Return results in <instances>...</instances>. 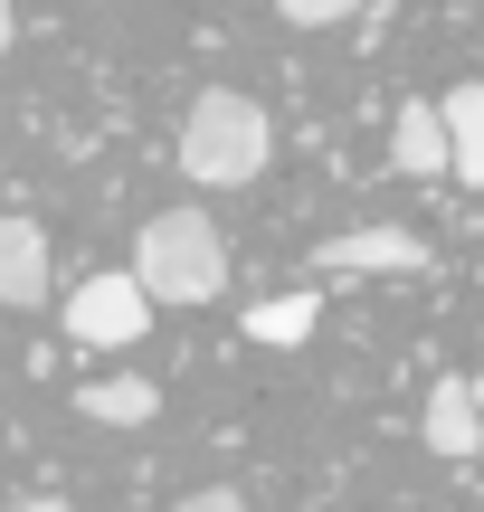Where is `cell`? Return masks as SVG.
Returning a JSON list of instances; mask_svg holds the SVG:
<instances>
[{"label":"cell","instance_id":"6da1fadb","mask_svg":"<svg viewBox=\"0 0 484 512\" xmlns=\"http://www.w3.org/2000/svg\"><path fill=\"white\" fill-rule=\"evenodd\" d=\"M266 152H276V133H266V105L238 86H209L200 105L181 114V171L200 190H247L266 171Z\"/></svg>","mask_w":484,"mask_h":512},{"label":"cell","instance_id":"7a4b0ae2","mask_svg":"<svg viewBox=\"0 0 484 512\" xmlns=\"http://www.w3.org/2000/svg\"><path fill=\"white\" fill-rule=\"evenodd\" d=\"M133 275L152 285V304H209L228 285V247L209 228V209H162L133 238Z\"/></svg>","mask_w":484,"mask_h":512},{"label":"cell","instance_id":"3957f363","mask_svg":"<svg viewBox=\"0 0 484 512\" xmlns=\"http://www.w3.org/2000/svg\"><path fill=\"white\" fill-rule=\"evenodd\" d=\"M57 313H67V332H76L86 351H133V342L152 332V285H143L133 266H105V275H86Z\"/></svg>","mask_w":484,"mask_h":512},{"label":"cell","instance_id":"277c9868","mask_svg":"<svg viewBox=\"0 0 484 512\" xmlns=\"http://www.w3.org/2000/svg\"><path fill=\"white\" fill-rule=\"evenodd\" d=\"M323 275H418L428 266V238L418 228H342V238L314 247Z\"/></svg>","mask_w":484,"mask_h":512},{"label":"cell","instance_id":"5b68a950","mask_svg":"<svg viewBox=\"0 0 484 512\" xmlns=\"http://www.w3.org/2000/svg\"><path fill=\"white\" fill-rule=\"evenodd\" d=\"M428 456L447 465H484V408H475V380H437L428 389V418H418Z\"/></svg>","mask_w":484,"mask_h":512},{"label":"cell","instance_id":"8992f818","mask_svg":"<svg viewBox=\"0 0 484 512\" xmlns=\"http://www.w3.org/2000/svg\"><path fill=\"white\" fill-rule=\"evenodd\" d=\"M390 162L409 171V181H437V171L456 162L447 152V105H437V95H409V105L390 114Z\"/></svg>","mask_w":484,"mask_h":512},{"label":"cell","instance_id":"52a82bcc","mask_svg":"<svg viewBox=\"0 0 484 512\" xmlns=\"http://www.w3.org/2000/svg\"><path fill=\"white\" fill-rule=\"evenodd\" d=\"M48 304V238L29 219H0V313H38Z\"/></svg>","mask_w":484,"mask_h":512},{"label":"cell","instance_id":"ba28073f","mask_svg":"<svg viewBox=\"0 0 484 512\" xmlns=\"http://www.w3.org/2000/svg\"><path fill=\"white\" fill-rule=\"evenodd\" d=\"M76 418H95V427H152V418H162V389H152V380H86V389H76Z\"/></svg>","mask_w":484,"mask_h":512},{"label":"cell","instance_id":"9c48e42d","mask_svg":"<svg viewBox=\"0 0 484 512\" xmlns=\"http://www.w3.org/2000/svg\"><path fill=\"white\" fill-rule=\"evenodd\" d=\"M447 152H456V181L466 190H484V76L475 86H447Z\"/></svg>","mask_w":484,"mask_h":512},{"label":"cell","instance_id":"30bf717a","mask_svg":"<svg viewBox=\"0 0 484 512\" xmlns=\"http://www.w3.org/2000/svg\"><path fill=\"white\" fill-rule=\"evenodd\" d=\"M314 323H323L314 294H276V304H247L238 313V332H247V342H266V351H276V342H304Z\"/></svg>","mask_w":484,"mask_h":512},{"label":"cell","instance_id":"8fae6325","mask_svg":"<svg viewBox=\"0 0 484 512\" xmlns=\"http://www.w3.org/2000/svg\"><path fill=\"white\" fill-rule=\"evenodd\" d=\"M285 10V29H333V19H352L361 0H276Z\"/></svg>","mask_w":484,"mask_h":512},{"label":"cell","instance_id":"7c38bea8","mask_svg":"<svg viewBox=\"0 0 484 512\" xmlns=\"http://www.w3.org/2000/svg\"><path fill=\"white\" fill-rule=\"evenodd\" d=\"M171 512H257V503H247L238 484H200V494H181Z\"/></svg>","mask_w":484,"mask_h":512},{"label":"cell","instance_id":"4fadbf2b","mask_svg":"<svg viewBox=\"0 0 484 512\" xmlns=\"http://www.w3.org/2000/svg\"><path fill=\"white\" fill-rule=\"evenodd\" d=\"M0 512H67L57 494H19V503H0Z\"/></svg>","mask_w":484,"mask_h":512},{"label":"cell","instance_id":"5bb4252c","mask_svg":"<svg viewBox=\"0 0 484 512\" xmlns=\"http://www.w3.org/2000/svg\"><path fill=\"white\" fill-rule=\"evenodd\" d=\"M10 38H19V10H10V0H0V57H10Z\"/></svg>","mask_w":484,"mask_h":512},{"label":"cell","instance_id":"9a60e30c","mask_svg":"<svg viewBox=\"0 0 484 512\" xmlns=\"http://www.w3.org/2000/svg\"><path fill=\"white\" fill-rule=\"evenodd\" d=\"M475 408H484V370H475Z\"/></svg>","mask_w":484,"mask_h":512}]
</instances>
